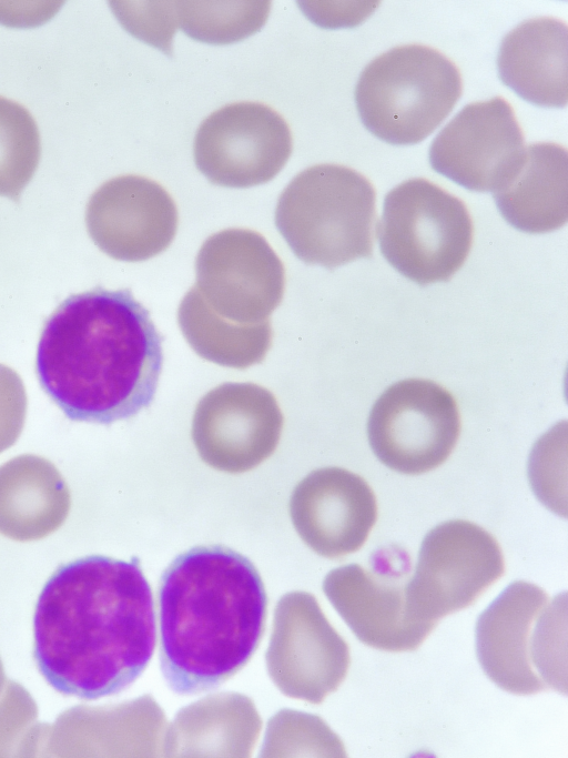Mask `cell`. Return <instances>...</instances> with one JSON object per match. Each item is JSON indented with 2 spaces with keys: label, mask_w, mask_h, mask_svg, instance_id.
Returning <instances> with one entry per match:
<instances>
[{
  "label": "cell",
  "mask_w": 568,
  "mask_h": 758,
  "mask_svg": "<svg viewBox=\"0 0 568 758\" xmlns=\"http://www.w3.org/2000/svg\"><path fill=\"white\" fill-rule=\"evenodd\" d=\"M155 644L153 594L138 558L74 559L57 568L38 597L34 660L63 695L119 694L146 668Z\"/></svg>",
  "instance_id": "cell-1"
},
{
  "label": "cell",
  "mask_w": 568,
  "mask_h": 758,
  "mask_svg": "<svg viewBox=\"0 0 568 758\" xmlns=\"http://www.w3.org/2000/svg\"><path fill=\"white\" fill-rule=\"evenodd\" d=\"M162 341L130 289L95 286L69 295L43 322L37 377L69 420L110 425L151 405Z\"/></svg>",
  "instance_id": "cell-2"
},
{
  "label": "cell",
  "mask_w": 568,
  "mask_h": 758,
  "mask_svg": "<svg viewBox=\"0 0 568 758\" xmlns=\"http://www.w3.org/2000/svg\"><path fill=\"white\" fill-rule=\"evenodd\" d=\"M159 660L179 695L213 689L241 670L263 636L267 596L254 564L223 545L194 546L161 575Z\"/></svg>",
  "instance_id": "cell-3"
},
{
  "label": "cell",
  "mask_w": 568,
  "mask_h": 758,
  "mask_svg": "<svg viewBox=\"0 0 568 758\" xmlns=\"http://www.w3.org/2000/svg\"><path fill=\"white\" fill-rule=\"evenodd\" d=\"M275 225L304 263L328 270L373 255L376 191L345 165L323 163L295 175L281 193Z\"/></svg>",
  "instance_id": "cell-4"
},
{
  "label": "cell",
  "mask_w": 568,
  "mask_h": 758,
  "mask_svg": "<svg viewBox=\"0 0 568 758\" xmlns=\"http://www.w3.org/2000/svg\"><path fill=\"white\" fill-rule=\"evenodd\" d=\"M462 92V74L450 59L412 43L387 50L364 68L355 102L371 133L394 145H409L433 133Z\"/></svg>",
  "instance_id": "cell-5"
},
{
  "label": "cell",
  "mask_w": 568,
  "mask_h": 758,
  "mask_svg": "<svg viewBox=\"0 0 568 758\" xmlns=\"http://www.w3.org/2000/svg\"><path fill=\"white\" fill-rule=\"evenodd\" d=\"M376 231L386 261L420 286L449 281L474 239L466 204L424 178L406 180L386 194Z\"/></svg>",
  "instance_id": "cell-6"
},
{
  "label": "cell",
  "mask_w": 568,
  "mask_h": 758,
  "mask_svg": "<svg viewBox=\"0 0 568 758\" xmlns=\"http://www.w3.org/2000/svg\"><path fill=\"white\" fill-rule=\"evenodd\" d=\"M559 596L551 603L535 584L517 580L480 614L476 623L479 664L501 689L531 695L562 690L558 664Z\"/></svg>",
  "instance_id": "cell-7"
},
{
  "label": "cell",
  "mask_w": 568,
  "mask_h": 758,
  "mask_svg": "<svg viewBox=\"0 0 568 758\" xmlns=\"http://www.w3.org/2000/svg\"><path fill=\"white\" fill-rule=\"evenodd\" d=\"M504 572L501 548L490 533L469 521L444 522L424 537L405 584L409 613L436 626L442 617L474 604Z\"/></svg>",
  "instance_id": "cell-8"
},
{
  "label": "cell",
  "mask_w": 568,
  "mask_h": 758,
  "mask_svg": "<svg viewBox=\"0 0 568 758\" xmlns=\"http://www.w3.org/2000/svg\"><path fill=\"white\" fill-rule=\"evenodd\" d=\"M459 433L456 398L426 378H406L387 387L367 421L373 453L385 466L406 475L440 466L454 451Z\"/></svg>",
  "instance_id": "cell-9"
},
{
  "label": "cell",
  "mask_w": 568,
  "mask_h": 758,
  "mask_svg": "<svg viewBox=\"0 0 568 758\" xmlns=\"http://www.w3.org/2000/svg\"><path fill=\"white\" fill-rule=\"evenodd\" d=\"M195 289L217 316L244 326L270 321L285 289L282 260L256 231L226 229L212 234L195 259Z\"/></svg>",
  "instance_id": "cell-10"
},
{
  "label": "cell",
  "mask_w": 568,
  "mask_h": 758,
  "mask_svg": "<svg viewBox=\"0 0 568 758\" xmlns=\"http://www.w3.org/2000/svg\"><path fill=\"white\" fill-rule=\"evenodd\" d=\"M292 149L283 117L266 104L244 101L226 104L202 121L193 156L211 183L243 189L274 179Z\"/></svg>",
  "instance_id": "cell-11"
},
{
  "label": "cell",
  "mask_w": 568,
  "mask_h": 758,
  "mask_svg": "<svg viewBox=\"0 0 568 758\" xmlns=\"http://www.w3.org/2000/svg\"><path fill=\"white\" fill-rule=\"evenodd\" d=\"M283 423L271 391L254 383H223L197 402L192 439L205 464L239 474L274 453Z\"/></svg>",
  "instance_id": "cell-12"
},
{
  "label": "cell",
  "mask_w": 568,
  "mask_h": 758,
  "mask_svg": "<svg viewBox=\"0 0 568 758\" xmlns=\"http://www.w3.org/2000/svg\"><path fill=\"white\" fill-rule=\"evenodd\" d=\"M525 139L501 97L465 105L435 137L432 168L467 190L494 193L516 172Z\"/></svg>",
  "instance_id": "cell-13"
},
{
  "label": "cell",
  "mask_w": 568,
  "mask_h": 758,
  "mask_svg": "<svg viewBox=\"0 0 568 758\" xmlns=\"http://www.w3.org/2000/svg\"><path fill=\"white\" fill-rule=\"evenodd\" d=\"M87 226L113 259L139 262L165 251L179 224L176 204L158 182L128 174L103 183L90 198Z\"/></svg>",
  "instance_id": "cell-14"
},
{
  "label": "cell",
  "mask_w": 568,
  "mask_h": 758,
  "mask_svg": "<svg viewBox=\"0 0 568 758\" xmlns=\"http://www.w3.org/2000/svg\"><path fill=\"white\" fill-rule=\"evenodd\" d=\"M290 511L302 539L328 558L358 550L377 519L376 497L367 482L336 466L304 477L292 493Z\"/></svg>",
  "instance_id": "cell-15"
},
{
  "label": "cell",
  "mask_w": 568,
  "mask_h": 758,
  "mask_svg": "<svg viewBox=\"0 0 568 758\" xmlns=\"http://www.w3.org/2000/svg\"><path fill=\"white\" fill-rule=\"evenodd\" d=\"M324 590L356 637L377 649L414 650L435 627L410 615L405 584L358 564L332 570Z\"/></svg>",
  "instance_id": "cell-16"
},
{
  "label": "cell",
  "mask_w": 568,
  "mask_h": 758,
  "mask_svg": "<svg viewBox=\"0 0 568 758\" xmlns=\"http://www.w3.org/2000/svg\"><path fill=\"white\" fill-rule=\"evenodd\" d=\"M568 29L552 17L528 19L499 47L501 82L524 100L546 108H562L568 99Z\"/></svg>",
  "instance_id": "cell-17"
},
{
  "label": "cell",
  "mask_w": 568,
  "mask_h": 758,
  "mask_svg": "<svg viewBox=\"0 0 568 758\" xmlns=\"http://www.w3.org/2000/svg\"><path fill=\"white\" fill-rule=\"evenodd\" d=\"M503 218L526 233H547L568 220V154L565 146L538 142L526 148L514 175L493 193Z\"/></svg>",
  "instance_id": "cell-18"
},
{
  "label": "cell",
  "mask_w": 568,
  "mask_h": 758,
  "mask_svg": "<svg viewBox=\"0 0 568 758\" xmlns=\"http://www.w3.org/2000/svg\"><path fill=\"white\" fill-rule=\"evenodd\" d=\"M178 323L199 356L226 367L243 370L258 364L272 345L270 321L244 326L221 319L203 303L195 286L180 303Z\"/></svg>",
  "instance_id": "cell-19"
},
{
  "label": "cell",
  "mask_w": 568,
  "mask_h": 758,
  "mask_svg": "<svg viewBox=\"0 0 568 758\" xmlns=\"http://www.w3.org/2000/svg\"><path fill=\"white\" fill-rule=\"evenodd\" d=\"M179 27L190 38L229 44L257 32L266 22L270 1H175Z\"/></svg>",
  "instance_id": "cell-20"
},
{
  "label": "cell",
  "mask_w": 568,
  "mask_h": 758,
  "mask_svg": "<svg viewBox=\"0 0 568 758\" xmlns=\"http://www.w3.org/2000/svg\"><path fill=\"white\" fill-rule=\"evenodd\" d=\"M40 154L39 129L29 110L0 97V195L19 201Z\"/></svg>",
  "instance_id": "cell-21"
},
{
  "label": "cell",
  "mask_w": 568,
  "mask_h": 758,
  "mask_svg": "<svg viewBox=\"0 0 568 758\" xmlns=\"http://www.w3.org/2000/svg\"><path fill=\"white\" fill-rule=\"evenodd\" d=\"M566 422L558 423L540 437L531 449L528 475L531 488L538 499L558 515L566 516V504L561 501L560 458L566 456Z\"/></svg>",
  "instance_id": "cell-22"
},
{
  "label": "cell",
  "mask_w": 568,
  "mask_h": 758,
  "mask_svg": "<svg viewBox=\"0 0 568 758\" xmlns=\"http://www.w3.org/2000/svg\"><path fill=\"white\" fill-rule=\"evenodd\" d=\"M110 6L133 37L172 57V40L179 28L175 1H112Z\"/></svg>",
  "instance_id": "cell-23"
}]
</instances>
